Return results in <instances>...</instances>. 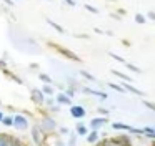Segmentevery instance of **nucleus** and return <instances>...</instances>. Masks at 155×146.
<instances>
[{"label":"nucleus","instance_id":"obj_30","mask_svg":"<svg viewBox=\"0 0 155 146\" xmlns=\"http://www.w3.org/2000/svg\"><path fill=\"white\" fill-rule=\"evenodd\" d=\"M84 8L87 10V12H90V13H94V15H98L100 13V10L97 8V7H94V5H90V3H85L84 5Z\"/></svg>","mask_w":155,"mask_h":146},{"label":"nucleus","instance_id":"obj_25","mask_svg":"<svg viewBox=\"0 0 155 146\" xmlns=\"http://www.w3.org/2000/svg\"><path fill=\"white\" fill-rule=\"evenodd\" d=\"M77 138H78V135L77 133H68V141L65 143L67 146H77Z\"/></svg>","mask_w":155,"mask_h":146},{"label":"nucleus","instance_id":"obj_51","mask_svg":"<svg viewBox=\"0 0 155 146\" xmlns=\"http://www.w3.org/2000/svg\"><path fill=\"white\" fill-rule=\"evenodd\" d=\"M18 146H28V144H25V143H20V144H18Z\"/></svg>","mask_w":155,"mask_h":146},{"label":"nucleus","instance_id":"obj_41","mask_svg":"<svg viewBox=\"0 0 155 146\" xmlns=\"http://www.w3.org/2000/svg\"><path fill=\"white\" fill-rule=\"evenodd\" d=\"M110 18H114V20H122L124 17H120L117 12H112V13H110Z\"/></svg>","mask_w":155,"mask_h":146},{"label":"nucleus","instance_id":"obj_39","mask_svg":"<svg viewBox=\"0 0 155 146\" xmlns=\"http://www.w3.org/2000/svg\"><path fill=\"white\" fill-rule=\"evenodd\" d=\"M28 68H30L32 71H38V70H40V65H38V63H30Z\"/></svg>","mask_w":155,"mask_h":146},{"label":"nucleus","instance_id":"obj_17","mask_svg":"<svg viewBox=\"0 0 155 146\" xmlns=\"http://www.w3.org/2000/svg\"><path fill=\"white\" fill-rule=\"evenodd\" d=\"M45 22H47V23H48V25H50V27H52V28H54V30H55V32H58V33H62V35H65V33H67V30H65V28H64V27H62V25H60V23H57V22H54V20H52V18H47V20H45Z\"/></svg>","mask_w":155,"mask_h":146},{"label":"nucleus","instance_id":"obj_22","mask_svg":"<svg viewBox=\"0 0 155 146\" xmlns=\"http://www.w3.org/2000/svg\"><path fill=\"white\" fill-rule=\"evenodd\" d=\"M143 133H145V136H147L148 139L155 141V128H153V126H145V128H143Z\"/></svg>","mask_w":155,"mask_h":146},{"label":"nucleus","instance_id":"obj_49","mask_svg":"<svg viewBox=\"0 0 155 146\" xmlns=\"http://www.w3.org/2000/svg\"><path fill=\"white\" fill-rule=\"evenodd\" d=\"M105 35H108V36H114V32H110V30H105Z\"/></svg>","mask_w":155,"mask_h":146},{"label":"nucleus","instance_id":"obj_50","mask_svg":"<svg viewBox=\"0 0 155 146\" xmlns=\"http://www.w3.org/2000/svg\"><path fill=\"white\" fill-rule=\"evenodd\" d=\"M4 116H5V113L2 111V110H0V123H2V119H4Z\"/></svg>","mask_w":155,"mask_h":146},{"label":"nucleus","instance_id":"obj_13","mask_svg":"<svg viewBox=\"0 0 155 146\" xmlns=\"http://www.w3.org/2000/svg\"><path fill=\"white\" fill-rule=\"evenodd\" d=\"M110 73H112V75H115V76H118V78H120L122 81H128V83H132V81H134V78H132L130 75H127V73L120 71V70H115V68H112V70H110Z\"/></svg>","mask_w":155,"mask_h":146},{"label":"nucleus","instance_id":"obj_40","mask_svg":"<svg viewBox=\"0 0 155 146\" xmlns=\"http://www.w3.org/2000/svg\"><path fill=\"white\" fill-rule=\"evenodd\" d=\"M8 66H7V60H4V58H0V70L4 71V70H7Z\"/></svg>","mask_w":155,"mask_h":146},{"label":"nucleus","instance_id":"obj_10","mask_svg":"<svg viewBox=\"0 0 155 146\" xmlns=\"http://www.w3.org/2000/svg\"><path fill=\"white\" fill-rule=\"evenodd\" d=\"M122 86H124V90H125V91L132 93V95H135V96H147V93H145V91L138 90L137 86H134L132 83H128V81H122Z\"/></svg>","mask_w":155,"mask_h":146},{"label":"nucleus","instance_id":"obj_15","mask_svg":"<svg viewBox=\"0 0 155 146\" xmlns=\"http://www.w3.org/2000/svg\"><path fill=\"white\" fill-rule=\"evenodd\" d=\"M95 146H120V144H118V143L115 141L112 136H110V138H108V136H104V138H102Z\"/></svg>","mask_w":155,"mask_h":146},{"label":"nucleus","instance_id":"obj_31","mask_svg":"<svg viewBox=\"0 0 155 146\" xmlns=\"http://www.w3.org/2000/svg\"><path fill=\"white\" fill-rule=\"evenodd\" d=\"M77 91H78V90H75V88H70V86H67V88L64 90V93H65L67 96H70L72 100H74V96L77 95Z\"/></svg>","mask_w":155,"mask_h":146},{"label":"nucleus","instance_id":"obj_42","mask_svg":"<svg viewBox=\"0 0 155 146\" xmlns=\"http://www.w3.org/2000/svg\"><path fill=\"white\" fill-rule=\"evenodd\" d=\"M2 3H5L7 7H15V2H14V0H2Z\"/></svg>","mask_w":155,"mask_h":146},{"label":"nucleus","instance_id":"obj_8","mask_svg":"<svg viewBox=\"0 0 155 146\" xmlns=\"http://www.w3.org/2000/svg\"><path fill=\"white\" fill-rule=\"evenodd\" d=\"M120 146H132L134 144V136L128 133H118L117 136H112Z\"/></svg>","mask_w":155,"mask_h":146},{"label":"nucleus","instance_id":"obj_2","mask_svg":"<svg viewBox=\"0 0 155 146\" xmlns=\"http://www.w3.org/2000/svg\"><path fill=\"white\" fill-rule=\"evenodd\" d=\"M30 116H27L25 113H14V125H12V128L15 129V131L18 133H24L27 131L28 128H30Z\"/></svg>","mask_w":155,"mask_h":146},{"label":"nucleus","instance_id":"obj_6","mask_svg":"<svg viewBox=\"0 0 155 146\" xmlns=\"http://www.w3.org/2000/svg\"><path fill=\"white\" fill-rule=\"evenodd\" d=\"M68 113H70V116L74 119H84L85 116H87V110L82 105H72L70 108H68Z\"/></svg>","mask_w":155,"mask_h":146},{"label":"nucleus","instance_id":"obj_28","mask_svg":"<svg viewBox=\"0 0 155 146\" xmlns=\"http://www.w3.org/2000/svg\"><path fill=\"white\" fill-rule=\"evenodd\" d=\"M108 56H110L112 60H115V62H118V63H127V60L124 58V56H120V55H117V53H114V52H108Z\"/></svg>","mask_w":155,"mask_h":146},{"label":"nucleus","instance_id":"obj_36","mask_svg":"<svg viewBox=\"0 0 155 146\" xmlns=\"http://www.w3.org/2000/svg\"><path fill=\"white\" fill-rule=\"evenodd\" d=\"M55 98L54 96H45V103H44V106H52V105H55Z\"/></svg>","mask_w":155,"mask_h":146},{"label":"nucleus","instance_id":"obj_46","mask_svg":"<svg viewBox=\"0 0 155 146\" xmlns=\"http://www.w3.org/2000/svg\"><path fill=\"white\" fill-rule=\"evenodd\" d=\"M55 146H67V144H65L60 138H55Z\"/></svg>","mask_w":155,"mask_h":146},{"label":"nucleus","instance_id":"obj_14","mask_svg":"<svg viewBox=\"0 0 155 146\" xmlns=\"http://www.w3.org/2000/svg\"><path fill=\"white\" fill-rule=\"evenodd\" d=\"M132 146H153V141L148 139L147 136H142V138H135Z\"/></svg>","mask_w":155,"mask_h":146},{"label":"nucleus","instance_id":"obj_11","mask_svg":"<svg viewBox=\"0 0 155 146\" xmlns=\"http://www.w3.org/2000/svg\"><path fill=\"white\" fill-rule=\"evenodd\" d=\"M85 138H87L88 144H97V143L100 141V131H98V129H90Z\"/></svg>","mask_w":155,"mask_h":146},{"label":"nucleus","instance_id":"obj_24","mask_svg":"<svg viewBox=\"0 0 155 146\" xmlns=\"http://www.w3.org/2000/svg\"><path fill=\"white\" fill-rule=\"evenodd\" d=\"M67 86H70V88H75V90H80L82 85L74 78V76H67Z\"/></svg>","mask_w":155,"mask_h":146},{"label":"nucleus","instance_id":"obj_23","mask_svg":"<svg viewBox=\"0 0 155 146\" xmlns=\"http://www.w3.org/2000/svg\"><path fill=\"white\" fill-rule=\"evenodd\" d=\"M125 66H127V70H130L132 73H137V75H140V73H143V70H142L140 66L134 65V63H130V62H127V63H125Z\"/></svg>","mask_w":155,"mask_h":146},{"label":"nucleus","instance_id":"obj_48","mask_svg":"<svg viewBox=\"0 0 155 146\" xmlns=\"http://www.w3.org/2000/svg\"><path fill=\"white\" fill-rule=\"evenodd\" d=\"M75 36H77V38H88L87 33H75Z\"/></svg>","mask_w":155,"mask_h":146},{"label":"nucleus","instance_id":"obj_18","mask_svg":"<svg viewBox=\"0 0 155 146\" xmlns=\"http://www.w3.org/2000/svg\"><path fill=\"white\" fill-rule=\"evenodd\" d=\"M40 90L44 91L45 96H55V93H57V91H55V86L54 85H45V83L42 85Z\"/></svg>","mask_w":155,"mask_h":146},{"label":"nucleus","instance_id":"obj_35","mask_svg":"<svg viewBox=\"0 0 155 146\" xmlns=\"http://www.w3.org/2000/svg\"><path fill=\"white\" fill-rule=\"evenodd\" d=\"M97 111H98V115H100V116H108V115H110V110L104 108V106H98Z\"/></svg>","mask_w":155,"mask_h":146},{"label":"nucleus","instance_id":"obj_44","mask_svg":"<svg viewBox=\"0 0 155 146\" xmlns=\"http://www.w3.org/2000/svg\"><path fill=\"white\" fill-rule=\"evenodd\" d=\"M64 2L67 3L68 7H75V5H77V0H64Z\"/></svg>","mask_w":155,"mask_h":146},{"label":"nucleus","instance_id":"obj_52","mask_svg":"<svg viewBox=\"0 0 155 146\" xmlns=\"http://www.w3.org/2000/svg\"><path fill=\"white\" fill-rule=\"evenodd\" d=\"M108 2H115V0H108Z\"/></svg>","mask_w":155,"mask_h":146},{"label":"nucleus","instance_id":"obj_20","mask_svg":"<svg viewBox=\"0 0 155 146\" xmlns=\"http://www.w3.org/2000/svg\"><path fill=\"white\" fill-rule=\"evenodd\" d=\"M78 73H80V76H82V78H85L87 81H90V83H95V81H97V78H95V76L92 75L90 71H87V70H80Z\"/></svg>","mask_w":155,"mask_h":146},{"label":"nucleus","instance_id":"obj_34","mask_svg":"<svg viewBox=\"0 0 155 146\" xmlns=\"http://www.w3.org/2000/svg\"><path fill=\"white\" fill-rule=\"evenodd\" d=\"M94 96H97V98H100V100H107L108 98V95L105 91H102V90H95V95Z\"/></svg>","mask_w":155,"mask_h":146},{"label":"nucleus","instance_id":"obj_45","mask_svg":"<svg viewBox=\"0 0 155 146\" xmlns=\"http://www.w3.org/2000/svg\"><path fill=\"white\" fill-rule=\"evenodd\" d=\"M122 45H124V46H132V42H130V40H127V38H122Z\"/></svg>","mask_w":155,"mask_h":146},{"label":"nucleus","instance_id":"obj_16","mask_svg":"<svg viewBox=\"0 0 155 146\" xmlns=\"http://www.w3.org/2000/svg\"><path fill=\"white\" fill-rule=\"evenodd\" d=\"M112 128H114L115 131H127V133H130L132 126L125 125V123H122V121H115V123H112Z\"/></svg>","mask_w":155,"mask_h":146},{"label":"nucleus","instance_id":"obj_33","mask_svg":"<svg viewBox=\"0 0 155 146\" xmlns=\"http://www.w3.org/2000/svg\"><path fill=\"white\" fill-rule=\"evenodd\" d=\"M142 105L147 106V108L150 110V111H153V113H155V103H153V101H150V100H143V101H142Z\"/></svg>","mask_w":155,"mask_h":146},{"label":"nucleus","instance_id":"obj_27","mask_svg":"<svg viewBox=\"0 0 155 146\" xmlns=\"http://www.w3.org/2000/svg\"><path fill=\"white\" fill-rule=\"evenodd\" d=\"M60 110H62V106L58 105V103H55V105H52V106H47V113H48V115H55V113H60Z\"/></svg>","mask_w":155,"mask_h":146},{"label":"nucleus","instance_id":"obj_12","mask_svg":"<svg viewBox=\"0 0 155 146\" xmlns=\"http://www.w3.org/2000/svg\"><path fill=\"white\" fill-rule=\"evenodd\" d=\"M88 131H90V129H88V126L85 125L84 121H77V123H75V133H77L78 136H87Z\"/></svg>","mask_w":155,"mask_h":146},{"label":"nucleus","instance_id":"obj_53","mask_svg":"<svg viewBox=\"0 0 155 146\" xmlns=\"http://www.w3.org/2000/svg\"><path fill=\"white\" fill-rule=\"evenodd\" d=\"M90 146H94V144H90Z\"/></svg>","mask_w":155,"mask_h":146},{"label":"nucleus","instance_id":"obj_38","mask_svg":"<svg viewBox=\"0 0 155 146\" xmlns=\"http://www.w3.org/2000/svg\"><path fill=\"white\" fill-rule=\"evenodd\" d=\"M145 17H147V20H152V22H155V12H153V10H148Z\"/></svg>","mask_w":155,"mask_h":146},{"label":"nucleus","instance_id":"obj_29","mask_svg":"<svg viewBox=\"0 0 155 146\" xmlns=\"http://www.w3.org/2000/svg\"><path fill=\"white\" fill-rule=\"evenodd\" d=\"M108 88L115 90V91H118V93H127V91L124 90V86H122V85H118V83H114V81H110V83H108Z\"/></svg>","mask_w":155,"mask_h":146},{"label":"nucleus","instance_id":"obj_5","mask_svg":"<svg viewBox=\"0 0 155 146\" xmlns=\"http://www.w3.org/2000/svg\"><path fill=\"white\" fill-rule=\"evenodd\" d=\"M30 101L34 103L35 106H38V108H42L45 103V95L44 91H42L40 88H32L30 90Z\"/></svg>","mask_w":155,"mask_h":146},{"label":"nucleus","instance_id":"obj_21","mask_svg":"<svg viewBox=\"0 0 155 146\" xmlns=\"http://www.w3.org/2000/svg\"><path fill=\"white\" fill-rule=\"evenodd\" d=\"M2 125L7 126V128H12V125H14V113H8V115H5L4 119H2Z\"/></svg>","mask_w":155,"mask_h":146},{"label":"nucleus","instance_id":"obj_26","mask_svg":"<svg viewBox=\"0 0 155 146\" xmlns=\"http://www.w3.org/2000/svg\"><path fill=\"white\" fill-rule=\"evenodd\" d=\"M134 20H135V23H137V25H143L145 22H147V17L143 15V13H135V17H134Z\"/></svg>","mask_w":155,"mask_h":146},{"label":"nucleus","instance_id":"obj_43","mask_svg":"<svg viewBox=\"0 0 155 146\" xmlns=\"http://www.w3.org/2000/svg\"><path fill=\"white\" fill-rule=\"evenodd\" d=\"M115 12H117L120 17H125V15H127V10H125V8H117Z\"/></svg>","mask_w":155,"mask_h":146},{"label":"nucleus","instance_id":"obj_19","mask_svg":"<svg viewBox=\"0 0 155 146\" xmlns=\"http://www.w3.org/2000/svg\"><path fill=\"white\" fill-rule=\"evenodd\" d=\"M38 80H40L42 83H45V85H54V80H52V76L48 75V73L38 71Z\"/></svg>","mask_w":155,"mask_h":146},{"label":"nucleus","instance_id":"obj_37","mask_svg":"<svg viewBox=\"0 0 155 146\" xmlns=\"http://www.w3.org/2000/svg\"><path fill=\"white\" fill-rule=\"evenodd\" d=\"M10 78L14 80L15 83H18V85H24V83H25L24 80H22V78H20V76H18V75H15V73H10Z\"/></svg>","mask_w":155,"mask_h":146},{"label":"nucleus","instance_id":"obj_32","mask_svg":"<svg viewBox=\"0 0 155 146\" xmlns=\"http://www.w3.org/2000/svg\"><path fill=\"white\" fill-rule=\"evenodd\" d=\"M57 133L60 136H68V133H70V129L67 128V126H58L57 128Z\"/></svg>","mask_w":155,"mask_h":146},{"label":"nucleus","instance_id":"obj_1","mask_svg":"<svg viewBox=\"0 0 155 146\" xmlns=\"http://www.w3.org/2000/svg\"><path fill=\"white\" fill-rule=\"evenodd\" d=\"M35 123L38 125V128L42 129V133H44L47 138H48V136H52L54 133H57V128H58L57 119H55L52 115H48V113H44V115H42Z\"/></svg>","mask_w":155,"mask_h":146},{"label":"nucleus","instance_id":"obj_7","mask_svg":"<svg viewBox=\"0 0 155 146\" xmlns=\"http://www.w3.org/2000/svg\"><path fill=\"white\" fill-rule=\"evenodd\" d=\"M108 123V116H95L88 121V129H98L100 131L102 126H105Z\"/></svg>","mask_w":155,"mask_h":146},{"label":"nucleus","instance_id":"obj_4","mask_svg":"<svg viewBox=\"0 0 155 146\" xmlns=\"http://www.w3.org/2000/svg\"><path fill=\"white\" fill-rule=\"evenodd\" d=\"M30 139H32V143H34L35 146H44L45 144L47 136L42 133V129L38 128L37 123H34V125L30 126Z\"/></svg>","mask_w":155,"mask_h":146},{"label":"nucleus","instance_id":"obj_3","mask_svg":"<svg viewBox=\"0 0 155 146\" xmlns=\"http://www.w3.org/2000/svg\"><path fill=\"white\" fill-rule=\"evenodd\" d=\"M48 45H50L54 50H57V52L64 56V58L70 60V62H75V63H82V58L75 52H72V50L65 48V46H62V45H57V43H48Z\"/></svg>","mask_w":155,"mask_h":146},{"label":"nucleus","instance_id":"obj_47","mask_svg":"<svg viewBox=\"0 0 155 146\" xmlns=\"http://www.w3.org/2000/svg\"><path fill=\"white\" fill-rule=\"evenodd\" d=\"M94 32H95V33H100V35H105V30L98 28V27H95V28H94Z\"/></svg>","mask_w":155,"mask_h":146},{"label":"nucleus","instance_id":"obj_9","mask_svg":"<svg viewBox=\"0 0 155 146\" xmlns=\"http://www.w3.org/2000/svg\"><path fill=\"white\" fill-rule=\"evenodd\" d=\"M55 101H57L60 106H72V105H74V101H72V98H70V96H67L64 91H58V93H55Z\"/></svg>","mask_w":155,"mask_h":146}]
</instances>
